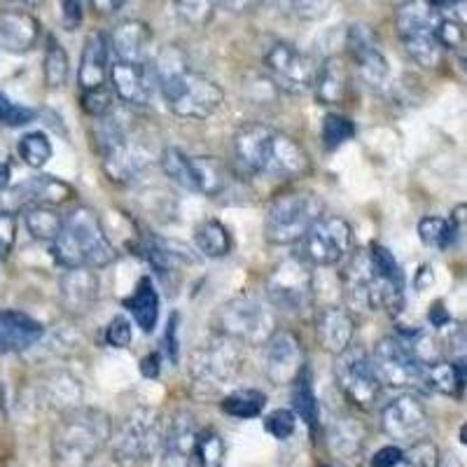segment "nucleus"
Returning a JSON list of instances; mask_svg holds the SVG:
<instances>
[{"instance_id":"c9c22d12","label":"nucleus","mask_w":467,"mask_h":467,"mask_svg":"<svg viewBox=\"0 0 467 467\" xmlns=\"http://www.w3.org/2000/svg\"><path fill=\"white\" fill-rule=\"evenodd\" d=\"M194 244H197L202 255L218 260V257H224L232 250V236H229L227 227L218 220H203L194 229Z\"/></svg>"},{"instance_id":"8fccbe9b","label":"nucleus","mask_w":467,"mask_h":467,"mask_svg":"<svg viewBox=\"0 0 467 467\" xmlns=\"http://www.w3.org/2000/svg\"><path fill=\"white\" fill-rule=\"evenodd\" d=\"M451 362L458 367L467 386V323H462L451 335Z\"/></svg>"},{"instance_id":"9b49d317","label":"nucleus","mask_w":467,"mask_h":467,"mask_svg":"<svg viewBox=\"0 0 467 467\" xmlns=\"http://www.w3.org/2000/svg\"><path fill=\"white\" fill-rule=\"evenodd\" d=\"M353 229L344 218L323 215L302 239L299 255L316 266H335L350 255Z\"/></svg>"},{"instance_id":"6e6d98bb","label":"nucleus","mask_w":467,"mask_h":467,"mask_svg":"<svg viewBox=\"0 0 467 467\" xmlns=\"http://www.w3.org/2000/svg\"><path fill=\"white\" fill-rule=\"evenodd\" d=\"M402 453L404 449L395 444H388L383 449H379L377 456L372 458V467H395L400 461H402Z\"/></svg>"},{"instance_id":"de8ad7c7","label":"nucleus","mask_w":467,"mask_h":467,"mask_svg":"<svg viewBox=\"0 0 467 467\" xmlns=\"http://www.w3.org/2000/svg\"><path fill=\"white\" fill-rule=\"evenodd\" d=\"M171 3H173L175 12H178L187 24L203 26V24L211 19L213 0H171Z\"/></svg>"},{"instance_id":"2eb2a0df","label":"nucleus","mask_w":467,"mask_h":467,"mask_svg":"<svg viewBox=\"0 0 467 467\" xmlns=\"http://www.w3.org/2000/svg\"><path fill=\"white\" fill-rule=\"evenodd\" d=\"M381 428L390 440L414 444L431 431V416L416 395L404 393L386 404V409L381 411Z\"/></svg>"},{"instance_id":"0eeeda50","label":"nucleus","mask_w":467,"mask_h":467,"mask_svg":"<svg viewBox=\"0 0 467 467\" xmlns=\"http://www.w3.org/2000/svg\"><path fill=\"white\" fill-rule=\"evenodd\" d=\"M323 218V202L314 192H287L266 208L265 239L274 245L297 244Z\"/></svg>"},{"instance_id":"4c0bfd02","label":"nucleus","mask_w":467,"mask_h":467,"mask_svg":"<svg viewBox=\"0 0 467 467\" xmlns=\"http://www.w3.org/2000/svg\"><path fill=\"white\" fill-rule=\"evenodd\" d=\"M199 175V194L206 197H220L229 187L227 166L218 161L215 157H194Z\"/></svg>"},{"instance_id":"58836bf2","label":"nucleus","mask_w":467,"mask_h":467,"mask_svg":"<svg viewBox=\"0 0 467 467\" xmlns=\"http://www.w3.org/2000/svg\"><path fill=\"white\" fill-rule=\"evenodd\" d=\"M45 82H47L49 89H58V87H64L66 80H68L70 73V61L68 54L61 45L49 37L47 40V52H45Z\"/></svg>"},{"instance_id":"4be33fe9","label":"nucleus","mask_w":467,"mask_h":467,"mask_svg":"<svg viewBox=\"0 0 467 467\" xmlns=\"http://www.w3.org/2000/svg\"><path fill=\"white\" fill-rule=\"evenodd\" d=\"M45 327L22 311H0V353H24L43 339Z\"/></svg>"},{"instance_id":"72a5a7b5","label":"nucleus","mask_w":467,"mask_h":467,"mask_svg":"<svg viewBox=\"0 0 467 467\" xmlns=\"http://www.w3.org/2000/svg\"><path fill=\"white\" fill-rule=\"evenodd\" d=\"M292 409H295V414H297L306 425H311V428L318 425L320 407L314 390V379H311L308 367H304L302 372L297 374V379L292 381Z\"/></svg>"},{"instance_id":"e2e57ef3","label":"nucleus","mask_w":467,"mask_h":467,"mask_svg":"<svg viewBox=\"0 0 467 467\" xmlns=\"http://www.w3.org/2000/svg\"><path fill=\"white\" fill-rule=\"evenodd\" d=\"M432 281H435V276H432L428 266H423V269L419 271V281H416V287H419V290H425V287L431 285Z\"/></svg>"},{"instance_id":"774afa93","label":"nucleus","mask_w":467,"mask_h":467,"mask_svg":"<svg viewBox=\"0 0 467 467\" xmlns=\"http://www.w3.org/2000/svg\"><path fill=\"white\" fill-rule=\"evenodd\" d=\"M323 467H327V465H323Z\"/></svg>"},{"instance_id":"6e6552de","label":"nucleus","mask_w":467,"mask_h":467,"mask_svg":"<svg viewBox=\"0 0 467 467\" xmlns=\"http://www.w3.org/2000/svg\"><path fill=\"white\" fill-rule=\"evenodd\" d=\"M215 325L218 335L244 346H265L276 335V316L271 311V304L250 295H241L223 304L215 316Z\"/></svg>"},{"instance_id":"39448f33","label":"nucleus","mask_w":467,"mask_h":467,"mask_svg":"<svg viewBox=\"0 0 467 467\" xmlns=\"http://www.w3.org/2000/svg\"><path fill=\"white\" fill-rule=\"evenodd\" d=\"M441 12L431 0H407L398 7L395 26L404 49L423 68H435L441 61L444 45L440 40Z\"/></svg>"},{"instance_id":"393cba45","label":"nucleus","mask_w":467,"mask_h":467,"mask_svg":"<svg viewBox=\"0 0 467 467\" xmlns=\"http://www.w3.org/2000/svg\"><path fill=\"white\" fill-rule=\"evenodd\" d=\"M40 37V24L24 10L0 15V47L12 54H24L36 47Z\"/></svg>"},{"instance_id":"c03bdc74","label":"nucleus","mask_w":467,"mask_h":467,"mask_svg":"<svg viewBox=\"0 0 467 467\" xmlns=\"http://www.w3.org/2000/svg\"><path fill=\"white\" fill-rule=\"evenodd\" d=\"M440 449L432 441L420 440L409 444V449H404L402 461L395 467H440Z\"/></svg>"},{"instance_id":"20e7f679","label":"nucleus","mask_w":467,"mask_h":467,"mask_svg":"<svg viewBox=\"0 0 467 467\" xmlns=\"http://www.w3.org/2000/svg\"><path fill=\"white\" fill-rule=\"evenodd\" d=\"M52 255L66 269H101L115 262L117 253L99 215L91 208H75L70 215H66L64 229L52 244Z\"/></svg>"},{"instance_id":"b1692460","label":"nucleus","mask_w":467,"mask_h":467,"mask_svg":"<svg viewBox=\"0 0 467 467\" xmlns=\"http://www.w3.org/2000/svg\"><path fill=\"white\" fill-rule=\"evenodd\" d=\"M316 335L320 346L332 356H339L353 344L356 335V320L344 306H325L316 318Z\"/></svg>"},{"instance_id":"423d86ee","label":"nucleus","mask_w":467,"mask_h":467,"mask_svg":"<svg viewBox=\"0 0 467 467\" xmlns=\"http://www.w3.org/2000/svg\"><path fill=\"white\" fill-rule=\"evenodd\" d=\"M164 440L166 431L157 409H131L112 435V461L119 467H140L157 456Z\"/></svg>"},{"instance_id":"0e129e2a","label":"nucleus","mask_w":467,"mask_h":467,"mask_svg":"<svg viewBox=\"0 0 467 467\" xmlns=\"http://www.w3.org/2000/svg\"><path fill=\"white\" fill-rule=\"evenodd\" d=\"M440 467H465V465H462V462L458 461V458H453V456H446L444 461L440 462Z\"/></svg>"},{"instance_id":"338daca9","label":"nucleus","mask_w":467,"mask_h":467,"mask_svg":"<svg viewBox=\"0 0 467 467\" xmlns=\"http://www.w3.org/2000/svg\"><path fill=\"white\" fill-rule=\"evenodd\" d=\"M16 3H24V5H36L40 0H16Z\"/></svg>"},{"instance_id":"5fc2aeb1","label":"nucleus","mask_w":467,"mask_h":467,"mask_svg":"<svg viewBox=\"0 0 467 467\" xmlns=\"http://www.w3.org/2000/svg\"><path fill=\"white\" fill-rule=\"evenodd\" d=\"M82 19H85V0H64L61 3V24L66 31L80 28Z\"/></svg>"},{"instance_id":"7ed1b4c3","label":"nucleus","mask_w":467,"mask_h":467,"mask_svg":"<svg viewBox=\"0 0 467 467\" xmlns=\"http://www.w3.org/2000/svg\"><path fill=\"white\" fill-rule=\"evenodd\" d=\"M110 440L112 420L106 411L91 407L73 409L54 431V467H89Z\"/></svg>"},{"instance_id":"aec40b11","label":"nucleus","mask_w":467,"mask_h":467,"mask_svg":"<svg viewBox=\"0 0 467 467\" xmlns=\"http://www.w3.org/2000/svg\"><path fill=\"white\" fill-rule=\"evenodd\" d=\"M103 169L110 175L115 182H129L133 178H139L148 164L152 161L148 150L143 145L133 143L131 139L122 136V139L112 140V143L103 145Z\"/></svg>"},{"instance_id":"79ce46f5","label":"nucleus","mask_w":467,"mask_h":467,"mask_svg":"<svg viewBox=\"0 0 467 467\" xmlns=\"http://www.w3.org/2000/svg\"><path fill=\"white\" fill-rule=\"evenodd\" d=\"M19 157L31 169H43L52 160V143L43 131H31L19 140Z\"/></svg>"},{"instance_id":"69168bd1","label":"nucleus","mask_w":467,"mask_h":467,"mask_svg":"<svg viewBox=\"0 0 467 467\" xmlns=\"http://www.w3.org/2000/svg\"><path fill=\"white\" fill-rule=\"evenodd\" d=\"M458 437H461V441H462V444L467 446V423L462 425V428H461V432H458Z\"/></svg>"},{"instance_id":"864d4df0","label":"nucleus","mask_w":467,"mask_h":467,"mask_svg":"<svg viewBox=\"0 0 467 467\" xmlns=\"http://www.w3.org/2000/svg\"><path fill=\"white\" fill-rule=\"evenodd\" d=\"M16 239V220L12 213L0 208V257L10 255L12 245Z\"/></svg>"},{"instance_id":"dca6fc26","label":"nucleus","mask_w":467,"mask_h":467,"mask_svg":"<svg viewBox=\"0 0 467 467\" xmlns=\"http://www.w3.org/2000/svg\"><path fill=\"white\" fill-rule=\"evenodd\" d=\"M265 346V374L271 383L287 386L306 367L302 346L292 332H276Z\"/></svg>"},{"instance_id":"3c124183","label":"nucleus","mask_w":467,"mask_h":467,"mask_svg":"<svg viewBox=\"0 0 467 467\" xmlns=\"http://www.w3.org/2000/svg\"><path fill=\"white\" fill-rule=\"evenodd\" d=\"M106 341L112 348H127L131 344V323L124 316H115L106 329Z\"/></svg>"},{"instance_id":"f03ea898","label":"nucleus","mask_w":467,"mask_h":467,"mask_svg":"<svg viewBox=\"0 0 467 467\" xmlns=\"http://www.w3.org/2000/svg\"><path fill=\"white\" fill-rule=\"evenodd\" d=\"M234 157L248 173L292 178L308 169V154L297 140L265 124H244L234 136Z\"/></svg>"},{"instance_id":"e433bc0d","label":"nucleus","mask_w":467,"mask_h":467,"mask_svg":"<svg viewBox=\"0 0 467 467\" xmlns=\"http://www.w3.org/2000/svg\"><path fill=\"white\" fill-rule=\"evenodd\" d=\"M266 395L255 388H241L234 390L227 398L223 400V411L224 414L234 416V419H255L265 411Z\"/></svg>"},{"instance_id":"f8f14e48","label":"nucleus","mask_w":467,"mask_h":467,"mask_svg":"<svg viewBox=\"0 0 467 467\" xmlns=\"http://www.w3.org/2000/svg\"><path fill=\"white\" fill-rule=\"evenodd\" d=\"M262 64H265V70L269 73L271 80L290 94H304V91L316 87L318 68L295 45L283 43V40L269 45V49L262 57Z\"/></svg>"},{"instance_id":"4d7b16f0","label":"nucleus","mask_w":467,"mask_h":467,"mask_svg":"<svg viewBox=\"0 0 467 467\" xmlns=\"http://www.w3.org/2000/svg\"><path fill=\"white\" fill-rule=\"evenodd\" d=\"M124 3H127V0H91V5H94V10L99 12V15H112V12L119 10Z\"/></svg>"},{"instance_id":"603ef678","label":"nucleus","mask_w":467,"mask_h":467,"mask_svg":"<svg viewBox=\"0 0 467 467\" xmlns=\"http://www.w3.org/2000/svg\"><path fill=\"white\" fill-rule=\"evenodd\" d=\"M290 3L302 19H320L335 5V0H290Z\"/></svg>"},{"instance_id":"a18cd8bd","label":"nucleus","mask_w":467,"mask_h":467,"mask_svg":"<svg viewBox=\"0 0 467 467\" xmlns=\"http://www.w3.org/2000/svg\"><path fill=\"white\" fill-rule=\"evenodd\" d=\"M36 119V110L28 106H22V103L12 101L10 96L0 94V124L10 129L26 127Z\"/></svg>"},{"instance_id":"a878e982","label":"nucleus","mask_w":467,"mask_h":467,"mask_svg":"<svg viewBox=\"0 0 467 467\" xmlns=\"http://www.w3.org/2000/svg\"><path fill=\"white\" fill-rule=\"evenodd\" d=\"M12 197L24 206H58L73 197V187L54 175H36L12 190Z\"/></svg>"},{"instance_id":"052dcab7","label":"nucleus","mask_w":467,"mask_h":467,"mask_svg":"<svg viewBox=\"0 0 467 467\" xmlns=\"http://www.w3.org/2000/svg\"><path fill=\"white\" fill-rule=\"evenodd\" d=\"M215 5L224 7V10H232V12H241L250 5V0H213Z\"/></svg>"},{"instance_id":"bf43d9fd","label":"nucleus","mask_w":467,"mask_h":467,"mask_svg":"<svg viewBox=\"0 0 467 467\" xmlns=\"http://www.w3.org/2000/svg\"><path fill=\"white\" fill-rule=\"evenodd\" d=\"M431 323L435 325V327H441V325L449 323V314H446V308H444V304H441V302L432 304V308H431Z\"/></svg>"},{"instance_id":"c756f323","label":"nucleus","mask_w":467,"mask_h":467,"mask_svg":"<svg viewBox=\"0 0 467 467\" xmlns=\"http://www.w3.org/2000/svg\"><path fill=\"white\" fill-rule=\"evenodd\" d=\"M346 91H348V70H346V64L339 57H329L318 68L316 94H318L320 103L335 106V103L344 101Z\"/></svg>"},{"instance_id":"473e14b6","label":"nucleus","mask_w":467,"mask_h":467,"mask_svg":"<svg viewBox=\"0 0 467 467\" xmlns=\"http://www.w3.org/2000/svg\"><path fill=\"white\" fill-rule=\"evenodd\" d=\"M161 169H164L166 178L181 185L187 192H199V175L194 157L185 154L178 148H166L161 154Z\"/></svg>"},{"instance_id":"9d476101","label":"nucleus","mask_w":467,"mask_h":467,"mask_svg":"<svg viewBox=\"0 0 467 467\" xmlns=\"http://www.w3.org/2000/svg\"><path fill=\"white\" fill-rule=\"evenodd\" d=\"M335 379L346 398L360 409H369L379 398L381 381L377 377L372 358L362 346L350 344L344 353L335 356Z\"/></svg>"},{"instance_id":"13d9d810","label":"nucleus","mask_w":467,"mask_h":467,"mask_svg":"<svg viewBox=\"0 0 467 467\" xmlns=\"http://www.w3.org/2000/svg\"><path fill=\"white\" fill-rule=\"evenodd\" d=\"M166 350H169L171 360H178V341H175V316H171L169 329H166Z\"/></svg>"},{"instance_id":"5701e85b","label":"nucleus","mask_w":467,"mask_h":467,"mask_svg":"<svg viewBox=\"0 0 467 467\" xmlns=\"http://www.w3.org/2000/svg\"><path fill=\"white\" fill-rule=\"evenodd\" d=\"M106 80H110V43L101 31H94L82 49L78 82L82 91H94L106 87Z\"/></svg>"},{"instance_id":"4468645a","label":"nucleus","mask_w":467,"mask_h":467,"mask_svg":"<svg viewBox=\"0 0 467 467\" xmlns=\"http://www.w3.org/2000/svg\"><path fill=\"white\" fill-rule=\"evenodd\" d=\"M372 362L383 386L400 388V390L423 386V365L411 353L407 341L400 337H386L379 341Z\"/></svg>"},{"instance_id":"ea45409f","label":"nucleus","mask_w":467,"mask_h":467,"mask_svg":"<svg viewBox=\"0 0 467 467\" xmlns=\"http://www.w3.org/2000/svg\"><path fill=\"white\" fill-rule=\"evenodd\" d=\"M419 236L425 245L444 250L456 239V223L437 218V215H428V218H423L419 223Z\"/></svg>"},{"instance_id":"680f3d73","label":"nucleus","mask_w":467,"mask_h":467,"mask_svg":"<svg viewBox=\"0 0 467 467\" xmlns=\"http://www.w3.org/2000/svg\"><path fill=\"white\" fill-rule=\"evenodd\" d=\"M157 362H160V358H157V356L145 358V362H143V372H145V377L154 379V377H157V374H160V365H157Z\"/></svg>"},{"instance_id":"f257e3e1","label":"nucleus","mask_w":467,"mask_h":467,"mask_svg":"<svg viewBox=\"0 0 467 467\" xmlns=\"http://www.w3.org/2000/svg\"><path fill=\"white\" fill-rule=\"evenodd\" d=\"M154 80L169 110L185 119H206L224 101L223 89L192 68L187 54L175 45H166L154 57Z\"/></svg>"},{"instance_id":"a19ab883","label":"nucleus","mask_w":467,"mask_h":467,"mask_svg":"<svg viewBox=\"0 0 467 467\" xmlns=\"http://www.w3.org/2000/svg\"><path fill=\"white\" fill-rule=\"evenodd\" d=\"M356 136V127L350 122L348 117L339 115V112H329L323 117V124H320V140L327 150H337L344 143H348L350 139Z\"/></svg>"},{"instance_id":"bb28decb","label":"nucleus","mask_w":467,"mask_h":467,"mask_svg":"<svg viewBox=\"0 0 467 467\" xmlns=\"http://www.w3.org/2000/svg\"><path fill=\"white\" fill-rule=\"evenodd\" d=\"M197 431L190 414H178L169 425L164 440V462L161 467H190V456L197 449Z\"/></svg>"},{"instance_id":"f704fd0d","label":"nucleus","mask_w":467,"mask_h":467,"mask_svg":"<svg viewBox=\"0 0 467 467\" xmlns=\"http://www.w3.org/2000/svg\"><path fill=\"white\" fill-rule=\"evenodd\" d=\"M423 386L441 395H456L462 393L465 381H462L458 367L451 360H437L432 365H423Z\"/></svg>"},{"instance_id":"2f4dec72","label":"nucleus","mask_w":467,"mask_h":467,"mask_svg":"<svg viewBox=\"0 0 467 467\" xmlns=\"http://www.w3.org/2000/svg\"><path fill=\"white\" fill-rule=\"evenodd\" d=\"M66 218L54 206H28L24 211V224L36 241L54 244L64 229Z\"/></svg>"},{"instance_id":"ddd939ff","label":"nucleus","mask_w":467,"mask_h":467,"mask_svg":"<svg viewBox=\"0 0 467 467\" xmlns=\"http://www.w3.org/2000/svg\"><path fill=\"white\" fill-rule=\"evenodd\" d=\"M239 346V341L229 339L224 335L213 337L211 341H206V344L194 350L190 365L192 377L215 388L234 381L241 369V360H244Z\"/></svg>"},{"instance_id":"7c9ffc66","label":"nucleus","mask_w":467,"mask_h":467,"mask_svg":"<svg viewBox=\"0 0 467 467\" xmlns=\"http://www.w3.org/2000/svg\"><path fill=\"white\" fill-rule=\"evenodd\" d=\"M329 451L335 453L339 461H353L362 453L365 444V431L353 419H339L332 423L327 432Z\"/></svg>"},{"instance_id":"a211bd4d","label":"nucleus","mask_w":467,"mask_h":467,"mask_svg":"<svg viewBox=\"0 0 467 467\" xmlns=\"http://www.w3.org/2000/svg\"><path fill=\"white\" fill-rule=\"evenodd\" d=\"M110 85L117 99L129 106H148L154 80V64H131V61H110Z\"/></svg>"},{"instance_id":"1a4fd4ad","label":"nucleus","mask_w":467,"mask_h":467,"mask_svg":"<svg viewBox=\"0 0 467 467\" xmlns=\"http://www.w3.org/2000/svg\"><path fill=\"white\" fill-rule=\"evenodd\" d=\"M311 295H314V276L302 255H292L278 262L266 278L269 304L290 314L304 311L311 304Z\"/></svg>"},{"instance_id":"37998d69","label":"nucleus","mask_w":467,"mask_h":467,"mask_svg":"<svg viewBox=\"0 0 467 467\" xmlns=\"http://www.w3.org/2000/svg\"><path fill=\"white\" fill-rule=\"evenodd\" d=\"M202 467H223L224 465V441L215 431H203L197 437L194 449Z\"/></svg>"},{"instance_id":"49530a36","label":"nucleus","mask_w":467,"mask_h":467,"mask_svg":"<svg viewBox=\"0 0 467 467\" xmlns=\"http://www.w3.org/2000/svg\"><path fill=\"white\" fill-rule=\"evenodd\" d=\"M297 428V414L292 409H274L271 414L265 416V431L274 440H290Z\"/></svg>"},{"instance_id":"412c9836","label":"nucleus","mask_w":467,"mask_h":467,"mask_svg":"<svg viewBox=\"0 0 467 467\" xmlns=\"http://www.w3.org/2000/svg\"><path fill=\"white\" fill-rule=\"evenodd\" d=\"M110 52L117 61L154 64L152 31L148 28V24L136 22V19L117 24L110 37Z\"/></svg>"},{"instance_id":"6ab92c4d","label":"nucleus","mask_w":467,"mask_h":467,"mask_svg":"<svg viewBox=\"0 0 467 467\" xmlns=\"http://www.w3.org/2000/svg\"><path fill=\"white\" fill-rule=\"evenodd\" d=\"M101 295V281L89 266L66 269L58 281V302L73 316L89 314Z\"/></svg>"},{"instance_id":"f3484780","label":"nucleus","mask_w":467,"mask_h":467,"mask_svg":"<svg viewBox=\"0 0 467 467\" xmlns=\"http://www.w3.org/2000/svg\"><path fill=\"white\" fill-rule=\"evenodd\" d=\"M348 52L353 58V66L367 85H386L390 68H388L386 57L379 47L377 36L369 28L360 26V24H353L348 28Z\"/></svg>"},{"instance_id":"09e8293b","label":"nucleus","mask_w":467,"mask_h":467,"mask_svg":"<svg viewBox=\"0 0 467 467\" xmlns=\"http://www.w3.org/2000/svg\"><path fill=\"white\" fill-rule=\"evenodd\" d=\"M82 108H85L91 117H103L106 112H110L112 108H115L112 106V94L106 87L94 91H85V96H82Z\"/></svg>"},{"instance_id":"c85d7f7f","label":"nucleus","mask_w":467,"mask_h":467,"mask_svg":"<svg viewBox=\"0 0 467 467\" xmlns=\"http://www.w3.org/2000/svg\"><path fill=\"white\" fill-rule=\"evenodd\" d=\"M43 398L47 407L57 409L61 414H68L82 402V386L68 372H54L43 381Z\"/></svg>"},{"instance_id":"cd10ccee","label":"nucleus","mask_w":467,"mask_h":467,"mask_svg":"<svg viewBox=\"0 0 467 467\" xmlns=\"http://www.w3.org/2000/svg\"><path fill=\"white\" fill-rule=\"evenodd\" d=\"M124 306L129 308V314L133 316L136 325L143 329L145 335L154 332L157 320H160V295H157V287L148 276L140 278L136 290L131 292V297L124 299Z\"/></svg>"}]
</instances>
